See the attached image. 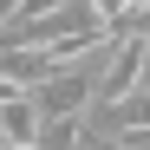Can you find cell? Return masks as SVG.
<instances>
[{"label": "cell", "mask_w": 150, "mask_h": 150, "mask_svg": "<svg viewBox=\"0 0 150 150\" xmlns=\"http://www.w3.org/2000/svg\"><path fill=\"white\" fill-rule=\"evenodd\" d=\"M144 72H150V39H144V26H124L111 39L105 65H98V98L91 105H124L131 91H144Z\"/></svg>", "instance_id": "1"}, {"label": "cell", "mask_w": 150, "mask_h": 150, "mask_svg": "<svg viewBox=\"0 0 150 150\" xmlns=\"http://www.w3.org/2000/svg\"><path fill=\"white\" fill-rule=\"evenodd\" d=\"M91 98H98V72H91V65H79V72H52V79L33 85V105H39L46 124H52V117H85Z\"/></svg>", "instance_id": "2"}, {"label": "cell", "mask_w": 150, "mask_h": 150, "mask_svg": "<svg viewBox=\"0 0 150 150\" xmlns=\"http://www.w3.org/2000/svg\"><path fill=\"white\" fill-rule=\"evenodd\" d=\"M72 0H13V26H33V20H52V13H65Z\"/></svg>", "instance_id": "3"}, {"label": "cell", "mask_w": 150, "mask_h": 150, "mask_svg": "<svg viewBox=\"0 0 150 150\" xmlns=\"http://www.w3.org/2000/svg\"><path fill=\"white\" fill-rule=\"evenodd\" d=\"M0 150H39V144H0Z\"/></svg>", "instance_id": "4"}, {"label": "cell", "mask_w": 150, "mask_h": 150, "mask_svg": "<svg viewBox=\"0 0 150 150\" xmlns=\"http://www.w3.org/2000/svg\"><path fill=\"white\" fill-rule=\"evenodd\" d=\"M0 144H7V137H0Z\"/></svg>", "instance_id": "5"}]
</instances>
